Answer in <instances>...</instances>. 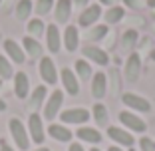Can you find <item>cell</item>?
Returning a JSON list of instances; mask_svg holds the SVG:
<instances>
[{
    "label": "cell",
    "mask_w": 155,
    "mask_h": 151,
    "mask_svg": "<svg viewBox=\"0 0 155 151\" xmlns=\"http://www.w3.org/2000/svg\"><path fill=\"white\" fill-rule=\"evenodd\" d=\"M8 125H10V133H12V137H14V141H16V145H18L20 149L26 151V149H28V133H26L24 123L20 121V119L12 117Z\"/></svg>",
    "instance_id": "obj_1"
},
{
    "label": "cell",
    "mask_w": 155,
    "mask_h": 151,
    "mask_svg": "<svg viewBox=\"0 0 155 151\" xmlns=\"http://www.w3.org/2000/svg\"><path fill=\"white\" fill-rule=\"evenodd\" d=\"M119 121H121L125 127H129L131 131H137V133H143L147 129L145 121H143L141 117H137V115L129 113V111H121V113H119Z\"/></svg>",
    "instance_id": "obj_2"
},
{
    "label": "cell",
    "mask_w": 155,
    "mask_h": 151,
    "mask_svg": "<svg viewBox=\"0 0 155 151\" xmlns=\"http://www.w3.org/2000/svg\"><path fill=\"white\" fill-rule=\"evenodd\" d=\"M90 119V111L84 107H74V110H66L62 113V121L66 123H86Z\"/></svg>",
    "instance_id": "obj_3"
},
{
    "label": "cell",
    "mask_w": 155,
    "mask_h": 151,
    "mask_svg": "<svg viewBox=\"0 0 155 151\" xmlns=\"http://www.w3.org/2000/svg\"><path fill=\"white\" fill-rule=\"evenodd\" d=\"M28 125H30V137L34 143H42L44 141V127H42V117L38 113H32L28 119Z\"/></svg>",
    "instance_id": "obj_4"
},
{
    "label": "cell",
    "mask_w": 155,
    "mask_h": 151,
    "mask_svg": "<svg viewBox=\"0 0 155 151\" xmlns=\"http://www.w3.org/2000/svg\"><path fill=\"white\" fill-rule=\"evenodd\" d=\"M62 101H64V94L60 92V90H56V92L50 96L48 103H46V119H54L56 117L58 110L62 107Z\"/></svg>",
    "instance_id": "obj_5"
},
{
    "label": "cell",
    "mask_w": 155,
    "mask_h": 151,
    "mask_svg": "<svg viewBox=\"0 0 155 151\" xmlns=\"http://www.w3.org/2000/svg\"><path fill=\"white\" fill-rule=\"evenodd\" d=\"M139 72H141V58L137 54H131L127 60V64H125V78L129 82H135L139 78Z\"/></svg>",
    "instance_id": "obj_6"
},
{
    "label": "cell",
    "mask_w": 155,
    "mask_h": 151,
    "mask_svg": "<svg viewBox=\"0 0 155 151\" xmlns=\"http://www.w3.org/2000/svg\"><path fill=\"white\" fill-rule=\"evenodd\" d=\"M107 135H110L114 141L121 143V145H125V147H131L133 143H135V139H133L131 133H127L125 129H119V127H110L107 129Z\"/></svg>",
    "instance_id": "obj_7"
},
{
    "label": "cell",
    "mask_w": 155,
    "mask_h": 151,
    "mask_svg": "<svg viewBox=\"0 0 155 151\" xmlns=\"http://www.w3.org/2000/svg\"><path fill=\"white\" fill-rule=\"evenodd\" d=\"M123 103L129 105L131 110H141V111H151V105L147 100L135 96V94H123Z\"/></svg>",
    "instance_id": "obj_8"
},
{
    "label": "cell",
    "mask_w": 155,
    "mask_h": 151,
    "mask_svg": "<svg viewBox=\"0 0 155 151\" xmlns=\"http://www.w3.org/2000/svg\"><path fill=\"white\" fill-rule=\"evenodd\" d=\"M62 82H64V87L68 94H72V96L80 94V84H78V78L74 76L72 70H68V68L62 70Z\"/></svg>",
    "instance_id": "obj_9"
},
{
    "label": "cell",
    "mask_w": 155,
    "mask_h": 151,
    "mask_svg": "<svg viewBox=\"0 0 155 151\" xmlns=\"http://www.w3.org/2000/svg\"><path fill=\"white\" fill-rule=\"evenodd\" d=\"M100 16H101V8H100V4L87 6V8L84 10V14L80 16V26H91V24L96 22Z\"/></svg>",
    "instance_id": "obj_10"
},
{
    "label": "cell",
    "mask_w": 155,
    "mask_h": 151,
    "mask_svg": "<svg viewBox=\"0 0 155 151\" xmlns=\"http://www.w3.org/2000/svg\"><path fill=\"white\" fill-rule=\"evenodd\" d=\"M40 74H42V78L46 80V84H56V80H58L54 62H52L50 58H44L40 62Z\"/></svg>",
    "instance_id": "obj_11"
},
{
    "label": "cell",
    "mask_w": 155,
    "mask_h": 151,
    "mask_svg": "<svg viewBox=\"0 0 155 151\" xmlns=\"http://www.w3.org/2000/svg\"><path fill=\"white\" fill-rule=\"evenodd\" d=\"M46 46L50 52H58L60 50V32L56 24H50V26L46 28Z\"/></svg>",
    "instance_id": "obj_12"
},
{
    "label": "cell",
    "mask_w": 155,
    "mask_h": 151,
    "mask_svg": "<svg viewBox=\"0 0 155 151\" xmlns=\"http://www.w3.org/2000/svg\"><path fill=\"white\" fill-rule=\"evenodd\" d=\"M84 56L90 58V60H94V62L100 64V66L107 64V54H105L104 50H100V48H96V46H86L84 48Z\"/></svg>",
    "instance_id": "obj_13"
},
{
    "label": "cell",
    "mask_w": 155,
    "mask_h": 151,
    "mask_svg": "<svg viewBox=\"0 0 155 151\" xmlns=\"http://www.w3.org/2000/svg\"><path fill=\"white\" fill-rule=\"evenodd\" d=\"M14 94L20 97V100H24L28 94V78L24 72H18L16 76H14Z\"/></svg>",
    "instance_id": "obj_14"
},
{
    "label": "cell",
    "mask_w": 155,
    "mask_h": 151,
    "mask_svg": "<svg viewBox=\"0 0 155 151\" xmlns=\"http://www.w3.org/2000/svg\"><path fill=\"white\" fill-rule=\"evenodd\" d=\"M105 86H107V80L101 72H97L94 76V82H91V94L94 97H104L105 96Z\"/></svg>",
    "instance_id": "obj_15"
},
{
    "label": "cell",
    "mask_w": 155,
    "mask_h": 151,
    "mask_svg": "<svg viewBox=\"0 0 155 151\" xmlns=\"http://www.w3.org/2000/svg\"><path fill=\"white\" fill-rule=\"evenodd\" d=\"M48 133H50L56 141H62V143H66V141L72 139V131H70L68 127H64V125H50Z\"/></svg>",
    "instance_id": "obj_16"
},
{
    "label": "cell",
    "mask_w": 155,
    "mask_h": 151,
    "mask_svg": "<svg viewBox=\"0 0 155 151\" xmlns=\"http://www.w3.org/2000/svg\"><path fill=\"white\" fill-rule=\"evenodd\" d=\"M4 48H6V52H8V56L14 60V64H22L24 62V52L20 50V46L14 40H6Z\"/></svg>",
    "instance_id": "obj_17"
},
{
    "label": "cell",
    "mask_w": 155,
    "mask_h": 151,
    "mask_svg": "<svg viewBox=\"0 0 155 151\" xmlns=\"http://www.w3.org/2000/svg\"><path fill=\"white\" fill-rule=\"evenodd\" d=\"M78 137L82 139V141H87V143H100L101 133L97 129H91V127H82V129H78Z\"/></svg>",
    "instance_id": "obj_18"
},
{
    "label": "cell",
    "mask_w": 155,
    "mask_h": 151,
    "mask_svg": "<svg viewBox=\"0 0 155 151\" xmlns=\"http://www.w3.org/2000/svg\"><path fill=\"white\" fill-rule=\"evenodd\" d=\"M78 40H80V36H78V28L76 26H68L66 28V34H64V42H66L68 52H74L78 48Z\"/></svg>",
    "instance_id": "obj_19"
},
{
    "label": "cell",
    "mask_w": 155,
    "mask_h": 151,
    "mask_svg": "<svg viewBox=\"0 0 155 151\" xmlns=\"http://www.w3.org/2000/svg\"><path fill=\"white\" fill-rule=\"evenodd\" d=\"M70 10H72V2L70 0H58V4H56V20L58 22H66L70 18Z\"/></svg>",
    "instance_id": "obj_20"
},
{
    "label": "cell",
    "mask_w": 155,
    "mask_h": 151,
    "mask_svg": "<svg viewBox=\"0 0 155 151\" xmlns=\"http://www.w3.org/2000/svg\"><path fill=\"white\" fill-rule=\"evenodd\" d=\"M24 48H26V52L28 54H30V58H38V56L42 54V46L40 44H38L36 40H34V38H30V36H26L24 38Z\"/></svg>",
    "instance_id": "obj_21"
},
{
    "label": "cell",
    "mask_w": 155,
    "mask_h": 151,
    "mask_svg": "<svg viewBox=\"0 0 155 151\" xmlns=\"http://www.w3.org/2000/svg\"><path fill=\"white\" fill-rule=\"evenodd\" d=\"M30 12H32V2H30V0H20L18 6H16V16H18V20H26L28 16H30Z\"/></svg>",
    "instance_id": "obj_22"
},
{
    "label": "cell",
    "mask_w": 155,
    "mask_h": 151,
    "mask_svg": "<svg viewBox=\"0 0 155 151\" xmlns=\"http://www.w3.org/2000/svg\"><path fill=\"white\" fill-rule=\"evenodd\" d=\"M123 8H119V6H114V8H110L107 10V14H105V22L107 24H115V22H119V20L123 18Z\"/></svg>",
    "instance_id": "obj_23"
},
{
    "label": "cell",
    "mask_w": 155,
    "mask_h": 151,
    "mask_svg": "<svg viewBox=\"0 0 155 151\" xmlns=\"http://www.w3.org/2000/svg\"><path fill=\"white\" fill-rule=\"evenodd\" d=\"M44 96H46V87L44 86L36 87L34 94H32V100H30V107H32V110H38L40 103H42V100H44Z\"/></svg>",
    "instance_id": "obj_24"
},
{
    "label": "cell",
    "mask_w": 155,
    "mask_h": 151,
    "mask_svg": "<svg viewBox=\"0 0 155 151\" xmlns=\"http://www.w3.org/2000/svg\"><path fill=\"white\" fill-rule=\"evenodd\" d=\"M76 72H78V76H80L82 80H87L91 76L90 64H87V62H84V60H78V62H76Z\"/></svg>",
    "instance_id": "obj_25"
},
{
    "label": "cell",
    "mask_w": 155,
    "mask_h": 151,
    "mask_svg": "<svg viewBox=\"0 0 155 151\" xmlns=\"http://www.w3.org/2000/svg\"><path fill=\"white\" fill-rule=\"evenodd\" d=\"M94 115H96V121L100 125H105V121H107V110H105L101 103L94 105Z\"/></svg>",
    "instance_id": "obj_26"
},
{
    "label": "cell",
    "mask_w": 155,
    "mask_h": 151,
    "mask_svg": "<svg viewBox=\"0 0 155 151\" xmlns=\"http://www.w3.org/2000/svg\"><path fill=\"white\" fill-rule=\"evenodd\" d=\"M10 76H12V66L4 56H0V78H10Z\"/></svg>",
    "instance_id": "obj_27"
},
{
    "label": "cell",
    "mask_w": 155,
    "mask_h": 151,
    "mask_svg": "<svg viewBox=\"0 0 155 151\" xmlns=\"http://www.w3.org/2000/svg\"><path fill=\"white\" fill-rule=\"evenodd\" d=\"M135 42H137V32L135 30H127V32L123 34V46L125 48L131 50V48L135 46Z\"/></svg>",
    "instance_id": "obj_28"
},
{
    "label": "cell",
    "mask_w": 155,
    "mask_h": 151,
    "mask_svg": "<svg viewBox=\"0 0 155 151\" xmlns=\"http://www.w3.org/2000/svg\"><path fill=\"white\" fill-rule=\"evenodd\" d=\"M28 32L34 34V36H40V34L44 32V24H42V20H30V22H28Z\"/></svg>",
    "instance_id": "obj_29"
},
{
    "label": "cell",
    "mask_w": 155,
    "mask_h": 151,
    "mask_svg": "<svg viewBox=\"0 0 155 151\" xmlns=\"http://www.w3.org/2000/svg\"><path fill=\"white\" fill-rule=\"evenodd\" d=\"M105 34H107V26H96L90 34H87V38H90V40H100V38L105 36Z\"/></svg>",
    "instance_id": "obj_30"
},
{
    "label": "cell",
    "mask_w": 155,
    "mask_h": 151,
    "mask_svg": "<svg viewBox=\"0 0 155 151\" xmlns=\"http://www.w3.org/2000/svg\"><path fill=\"white\" fill-rule=\"evenodd\" d=\"M52 4H54V0H38L36 4V12L38 14H48L52 8Z\"/></svg>",
    "instance_id": "obj_31"
},
{
    "label": "cell",
    "mask_w": 155,
    "mask_h": 151,
    "mask_svg": "<svg viewBox=\"0 0 155 151\" xmlns=\"http://www.w3.org/2000/svg\"><path fill=\"white\" fill-rule=\"evenodd\" d=\"M139 145H141V151H155V141H151L149 137H141Z\"/></svg>",
    "instance_id": "obj_32"
},
{
    "label": "cell",
    "mask_w": 155,
    "mask_h": 151,
    "mask_svg": "<svg viewBox=\"0 0 155 151\" xmlns=\"http://www.w3.org/2000/svg\"><path fill=\"white\" fill-rule=\"evenodd\" d=\"M123 2H125V6H129V8H135V10L143 6L141 0H123Z\"/></svg>",
    "instance_id": "obj_33"
},
{
    "label": "cell",
    "mask_w": 155,
    "mask_h": 151,
    "mask_svg": "<svg viewBox=\"0 0 155 151\" xmlns=\"http://www.w3.org/2000/svg\"><path fill=\"white\" fill-rule=\"evenodd\" d=\"M70 151H84V147L80 145V143H72V145H70Z\"/></svg>",
    "instance_id": "obj_34"
},
{
    "label": "cell",
    "mask_w": 155,
    "mask_h": 151,
    "mask_svg": "<svg viewBox=\"0 0 155 151\" xmlns=\"http://www.w3.org/2000/svg\"><path fill=\"white\" fill-rule=\"evenodd\" d=\"M0 151H14V149H12V147H8L6 143H2V149H0Z\"/></svg>",
    "instance_id": "obj_35"
},
{
    "label": "cell",
    "mask_w": 155,
    "mask_h": 151,
    "mask_svg": "<svg viewBox=\"0 0 155 151\" xmlns=\"http://www.w3.org/2000/svg\"><path fill=\"white\" fill-rule=\"evenodd\" d=\"M76 4H78V6H86L87 0H76Z\"/></svg>",
    "instance_id": "obj_36"
},
{
    "label": "cell",
    "mask_w": 155,
    "mask_h": 151,
    "mask_svg": "<svg viewBox=\"0 0 155 151\" xmlns=\"http://www.w3.org/2000/svg\"><path fill=\"white\" fill-rule=\"evenodd\" d=\"M147 6H149V8H155V0H147Z\"/></svg>",
    "instance_id": "obj_37"
},
{
    "label": "cell",
    "mask_w": 155,
    "mask_h": 151,
    "mask_svg": "<svg viewBox=\"0 0 155 151\" xmlns=\"http://www.w3.org/2000/svg\"><path fill=\"white\" fill-rule=\"evenodd\" d=\"M4 110H6V103H4L2 100H0V111H4Z\"/></svg>",
    "instance_id": "obj_38"
},
{
    "label": "cell",
    "mask_w": 155,
    "mask_h": 151,
    "mask_svg": "<svg viewBox=\"0 0 155 151\" xmlns=\"http://www.w3.org/2000/svg\"><path fill=\"white\" fill-rule=\"evenodd\" d=\"M101 4H111V2H114V0H100Z\"/></svg>",
    "instance_id": "obj_39"
},
{
    "label": "cell",
    "mask_w": 155,
    "mask_h": 151,
    "mask_svg": "<svg viewBox=\"0 0 155 151\" xmlns=\"http://www.w3.org/2000/svg\"><path fill=\"white\" fill-rule=\"evenodd\" d=\"M107 151H121V149H119V147H110Z\"/></svg>",
    "instance_id": "obj_40"
},
{
    "label": "cell",
    "mask_w": 155,
    "mask_h": 151,
    "mask_svg": "<svg viewBox=\"0 0 155 151\" xmlns=\"http://www.w3.org/2000/svg\"><path fill=\"white\" fill-rule=\"evenodd\" d=\"M36 151H50L48 147H40V149H36Z\"/></svg>",
    "instance_id": "obj_41"
},
{
    "label": "cell",
    "mask_w": 155,
    "mask_h": 151,
    "mask_svg": "<svg viewBox=\"0 0 155 151\" xmlns=\"http://www.w3.org/2000/svg\"><path fill=\"white\" fill-rule=\"evenodd\" d=\"M151 60H153V62H155V50L151 52Z\"/></svg>",
    "instance_id": "obj_42"
},
{
    "label": "cell",
    "mask_w": 155,
    "mask_h": 151,
    "mask_svg": "<svg viewBox=\"0 0 155 151\" xmlns=\"http://www.w3.org/2000/svg\"><path fill=\"white\" fill-rule=\"evenodd\" d=\"M91 151H100V149H96V147H91Z\"/></svg>",
    "instance_id": "obj_43"
},
{
    "label": "cell",
    "mask_w": 155,
    "mask_h": 151,
    "mask_svg": "<svg viewBox=\"0 0 155 151\" xmlns=\"http://www.w3.org/2000/svg\"><path fill=\"white\" fill-rule=\"evenodd\" d=\"M0 2H2V0H0Z\"/></svg>",
    "instance_id": "obj_44"
},
{
    "label": "cell",
    "mask_w": 155,
    "mask_h": 151,
    "mask_svg": "<svg viewBox=\"0 0 155 151\" xmlns=\"http://www.w3.org/2000/svg\"><path fill=\"white\" fill-rule=\"evenodd\" d=\"M0 84H2V82H0Z\"/></svg>",
    "instance_id": "obj_45"
}]
</instances>
